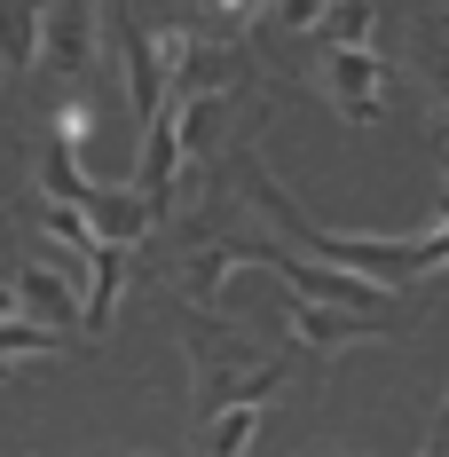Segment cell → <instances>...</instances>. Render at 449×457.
I'll return each instance as SVG.
<instances>
[{
	"mask_svg": "<svg viewBox=\"0 0 449 457\" xmlns=\"http://www.w3.org/2000/svg\"><path fill=\"white\" fill-rule=\"evenodd\" d=\"M284 323H292V339L300 347H315V355H331V347H347V339H378L387 323H370V316H331V308H284Z\"/></svg>",
	"mask_w": 449,
	"mask_h": 457,
	"instance_id": "9",
	"label": "cell"
},
{
	"mask_svg": "<svg viewBox=\"0 0 449 457\" xmlns=\"http://www.w3.org/2000/svg\"><path fill=\"white\" fill-rule=\"evenodd\" d=\"M229 253H237V261L276 269L284 284H292V300H300V308H331V316H370V323H387L378 284H362V276H339V269H323V261H292V253H269V245H229Z\"/></svg>",
	"mask_w": 449,
	"mask_h": 457,
	"instance_id": "3",
	"label": "cell"
},
{
	"mask_svg": "<svg viewBox=\"0 0 449 457\" xmlns=\"http://www.w3.org/2000/svg\"><path fill=\"white\" fill-rule=\"evenodd\" d=\"M119 47H127V79H135V119L150 127V119L166 111V55H158V40H150L142 16L119 24Z\"/></svg>",
	"mask_w": 449,
	"mask_h": 457,
	"instance_id": "7",
	"label": "cell"
},
{
	"mask_svg": "<svg viewBox=\"0 0 449 457\" xmlns=\"http://www.w3.org/2000/svg\"><path fill=\"white\" fill-rule=\"evenodd\" d=\"M16 308H24V323H40V331H71V323H87V300H79V284L55 269H16Z\"/></svg>",
	"mask_w": 449,
	"mask_h": 457,
	"instance_id": "6",
	"label": "cell"
},
{
	"mask_svg": "<svg viewBox=\"0 0 449 457\" xmlns=\"http://www.w3.org/2000/svg\"><path fill=\"white\" fill-rule=\"evenodd\" d=\"M323 95L370 127V119H387V63H378V47H331L323 55Z\"/></svg>",
	"mask_w": 449,
	"mask_h": 457,
	"instance_id": "4",
	"label": "cell"
},
{
	"mask_svg": "<svg viewBox=\"0 0 449 457\" xmlns=\"http://www.w3.org/2000/svg\"><path fill=\"white\" fill-rule=\"evenodd\" d=\"M315 32L331 47H370V8H315Z\"/></svg>",
	"mask_w": 449,
	"mask_h": 457,
	"instance_id": "13",
	"label": "cell"
},
{
	"mask_svg": "<svg viewBox=\"0 0 449 457\" xmlns=\"http://www.w3.org/2000/svg\"><path fill=\"white\" fill-rule=\"evenodd\" d=\"M410 71L434 87V103H449V8H418L410 16Z\"/></svg>",
	"mask_w": 449,
	"mask_h": 457,
	"instance_id": "8",
	"label": "cell"
},
{
	"mask_svg": "<svg viewBox=\"0 0 449 457\" xmlns=\"http://www.w3.org/2000/svg\"><path fill=\"white\" fill-rule=\"evenodd\" d=\"M442 182H449V142H442ZM442 221H449V197H442Z\"/></svg>",
	"mask_w": 449,
	"mask_h": 457,
	"instance_id": "15",
	"label": "cell"
},
{
	"mask_svg": "<svg viewBox=\"0 0 449 457\" xmlns=\"http://www.w3.org/2000/svg\"><path fill=\"white\" fill-rule=\"evenodd\" d=\"M8 370H16V363H0V386H8Z\"/></svg>",
	"mask_w": 449,
	"mask_h": 457,
	"instance_id": "16",
	"label": "cell"
},
{
	"mask_svg": "<svg viewBox=\"0 0 449 457\" xmlns=\"http://www.w3.org/2000/svg\"><path fill=\"white\" fill-rule=\"evenodd\" d=\"M40 197H55L63 213H79V221L95 228V245H111V253H127L142 228H150V205H142L135 189L87 182L79 158H63V150H40Z\"/></svg>",
	"mask_w": 449,
	"mask_h": 457,
	"instance_id": "2",
	"label": "cell"
},
{
	"mask_svg": "<svg viewBox=\"0 0 449 457\" xmlns=\"http://www.w3.org/2000/svg\"><path fill=\"white\" fill-rule=\"evenodd\" d=\"M24 213H32V228H47L55 245H63V261L79 276H95V261H103V245H95V228L79 221V213H63L55 197H24Z\"/></svg>",
	"mask_w": 449,
	"mask_h": 457,
	"instance_id": "10",
	"label": "cell"
},
{
	"mask_svg": "<svg viewBox=\"0 0 449 457\" xmlns=\"http://www.w3.org/2000/svg\"><path fill=\"white\" fill-rule=\"evenodd\" d=\"M95 16H103V8H87V0H71V8H40V55L63 71V87H87Z\"/></svg>",
	"mask_w": 449,
	"mask_h": 457,
	"instance_id": "5",
	"label": "cell"
},
{
	"mask_svg": "<svg viewBox=\"0 0 449 457\" xmlns=\"http://www.w3.org/2000/svg\"><path fill=\"white\" fill-rule=\"evenodd\" d=\"M253 434H261V403H229L205 418V457H245Z\"/></svg>",
	"mask_w": 449,
	"mask_h": 457,
	"instance_id": "12",
	"label": "cell"
},
{
	"mask_svg": "<svg viewBox=\"0 0 449 457\" xmlns=\"http://www.w3.org/2000/svg\"><path fill=\"white\" fill-rule=\"evenodd\" d=\"M442 442H449V403H442V418H434V442H426V457H442Z\"/></svg>",
	"mask_w": 449,
	"mask_h": 457,
	"instance_id": "14",
	"label": "cell"
},
{
	"mask_svg": "<svg viewBox=\"0 0 449 457\" xmlns=\"http://www.w3.org/2000/svg\"><path fill=\"white\" fill-rule=\"evenodd\" d=\"M253 197L276 213V228L292 237V245H308V261H323V269L339 276H378V284H410V276H434L449 269V221L434 228V237H339V228H315L292 197H284V182H276L269 166H253Z\"/></svg>",
	"mask_w": 449,
	"mask_h": 457,
	"instance_id": "1",
	"label": "cell"
},
{
	"mask_svg": "<svg viewBox=\"0 0 449 457\" xmlns=\"http://www.w3.org/2000/svg\"><path fill=\"white\" fill-rule=\"evenodd\" d=\"M0 63H8L16 79L40 63V8H24V0H8V8H0Z\"/></svg>",
	"mask_w": 449,
	"mask_h": 457,
	"instance_id": "11",
	"label": "cell"
}]
</instances>
